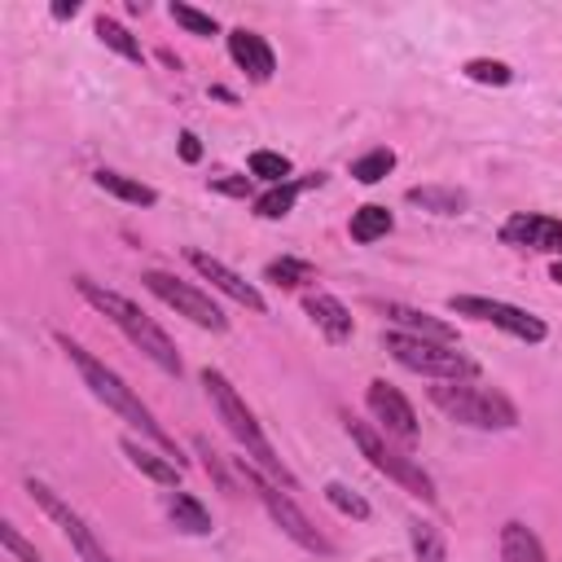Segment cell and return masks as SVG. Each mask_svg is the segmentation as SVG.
Here are the masks:
<instances>
[{
    "label": "cell",
    "mask_w": 562,
    "mask_h": 562,
    "mask_svg": "<svg viewBox=\"0 0 562 562\" xmlns=\"http://www.w3.org/2000/svg\"><path fill=\"white\" fill-rule=\"evenodd\" d=\"M57 347L66 351V360H70V364L79 369V378L88 382V391H92V395H97L101 404H110V408H114V413H119L123 422H132V426H136V430H140L145 439H154V443H158V448H162V452H167V457H171L176 465H184V457H180L176 439H171V435H167V430L158 426V417H154V413H149V408L140 404V395H136V391H132V386H127V382H123V378H119V373H114L110 364H101V360H97V356H92L88 347L70 342L66 334H57Z\"/></svg>",
    "instance_id": "1"
},
{
    "label": "cell",
    "mask_w": 562,
    "mask_h": 562,
    "mask_svg": "<svg viewBox=\"0 0 562 562\" xmlns=\"http://www.w3.org/2000/svg\"><path fill=\"white\" fill-rule=\"evenodd\" d=\"M75 290L101 312V316H110L119 329H123V338L140 351V356H149L162 373H171V378H180L184 373V364H180V351H176V342L127 299V294H119V290H110V285H97L92 277H75Z\"/></svg>",
    "instance_id": "2"
},
{
    "label": "cell",
    "mask_w": 562,
    "mask_h": 562,
    "mask_svg": "<svg viewBox=\"0 0 562 562\" xmlns=\"http://www.w3.org/2000/svg\"><path fill=\"white\" fill-rule=\"evenodd\" d=\"M202 386H206V395H211V404H215V413H220V422L228 426V435L246 448V457L268 474V479H277L285 492H294L299 483H294V474L281 465V457L272 452V443H268V435L259 430V422H255V413L246 408V400L237 395V386L220 373V369H202Z\"/></svg>",
    "instance_id": "3"
},
{
    "label": "cell",
    "mask_w": 562,
    "mask_h": 562,
    "mask_svg": "<svg viewBox=\"0 0 562 562\" xmlns=\"http://www.w3.org/2000/svg\"><path fill=\"white\" fill-rule=\"evenodd\" d=\"M435 408H443L452 422L474 426V430H514L518 426V408L509 395H501L496 386H474V382H435L430 386Z\"/></svg>",
    "instance_id": "4"
},
{
    "label": "cell",
    "mask_w": 562,
    "mask_h": 562,
    "mask_svg": "<svg viewBox=\"0 0 562 562\" xmlns=\"http://www.w3.org/2000/svg\"><path fill=\"white\" fill-rule=\"evenodd\" d=\"M382 347H386L404 369L426 373V378H435V382H465V378L479 373V364H474L465 351L448 347V342H430V338H413V334H382Z\"/></svg>",
    "instance_id": "5"
},
{
    "label": "cell",
    "mask_w": 562,
    "mask_h": 562,
    "mask_svg": "<svg viewBox=\"0 0 562 562\" xmlns=\"http://www.w3.org/2000/svg\"><path fill=\"white\" fill-rule=\"evenodd\" d=\"M241 474H246V483L255 487V496L263 501L268 518H272V522H277V527H281V531H285V536L299 544V549L321 553V558H329V553H334V544H329V540H325V536L312 527V518H307V514H303V509L290 501V492H281V483H277V479H268V474H263L255 461H246V457H241Z\"/></svg>",
    "instance_id": "6"
},
{
    "label": "cell",
    "mask_w": 562,
    "mask_h": 562,
    "mask_svg": "<svg viewBox=\"0 0 562 562\" xmlns=\"http://www.w3.org/2000/svg\"><path fill=\"white\" fill-rule=\"evenodd\" d=\"M347 435H351V443L360 448V457L373 465V470H382L386 479H395L408 496H417V501H435L439 492H435V479L413 461V457H404L400 448H391L369 422H347Z\"/></svg>",
    "instance_id": "7"
},
{
    "label": "cell",
    "mask_w": 562,
    "mask_h": 562,
    "mask_svg": "<svg viewBox=\"0 0 562 562\" xmlns=\"http://www.w3.org/2000/svg\"><path fill=\"white\" fill-rule=\"evenodd\" d=\"M145 281V290L154 294V299H162L167 307H176L180 316H189L193 325H202V329H211V334H224L228 329V316L211 303V294H202L198 285H189V281H180V277H171V272H145L140 277Z\"/></svg>",
    "instance_id": "8"
},
{
    "label": "cell",
    "mask_w": 562,
    "mask_h": 562,
    "mask_svg": "<svg viewBox=\"0 0 562 562\" xmlns=\"http://www.w3.org/2000/svg\"><path fill=\"white\" fill-rule=\"evenodd\" d=\"M26 492H31V501H35V505L57 522V531L70 540V549H75L83 562H114V558L105 553V544L92 536V527L83 522V514H79L75 505H66V501L44 483V479H26Z\"/></svg>",
    "instance_id": "9"
},
{
    "label": "cell",
    "mask_w": 562,
    "mask_h": 562,
    "mask_svg": "<svg viewBox=\"0 0 562 562\" xmlns=\"http://www.w3.org/2000/svg\"><path fill=\"white\" fill-rule=\"evenodd\" d=\"M448 307H452L457 316H474V321H483V325H496V329H505V334H514V338H522V342H544V334H549V325H544L540 316H531V312H522V307H514V303H501V299L452 294Z\"/></svg>",
    "instance_id": "10"
},
{
    "label": "cell",
    "mask_w": 562,
    "mask_h": 562,
    "mask_svg": "<svg viewBox=\"0 0 562 562\" xmlns=\"http://www.w3.org/2000/svg\"><path fill=\"white\" fill-rule=\"evenodd\" d=\"M364 404H369L373 422H378L391 439H400V443H413V439H417V413H413V404H408L391 382H382V378L369 382Z\"/></svg>",
    "instance_id": "11"
},
{
    "label": "cell",
    "mask_w": 562,
    "mask_h": 562,
    "mask_svg": "<svg viewBox=\"0 0 562 562\" xmlns=\"http://www.w3.org/2000/svg\"><path fill=\"white\" fill-rule=\"evenodd\" d=\"M501 241L518 250H544L562 259V220L540 215V211H518L501 224Z\"/></svg>",
    "instance_id": "12"
},
{
    "label": "cell",
    "mask_w": 562,
    "mask_h": 562,
    "mask_svg": "<svg viewBox=\"0 0 562 562\" xmlns=\"http://www.w3.org/2000/svg\"><path fill=\"white\" fill-rule=\"evenodd\" d=\"M184 259L198 268V277H206V281H211L220 294H228L233 303H241V307H250V312H263V307H268L263 294H259L250 281H241L224 259H215V255H206V250H189Z\"/></svg>",
    "instance_id": "13"
},
{
    "label": "cell",
    "mask_w": 562,
    "mask_h": 562,
    "mask_svg": "<svg viewBox=\"0 0 562 562\" xmlns=\"http://www.w3.org/2000/svg\"><path fill=\"white\" fill-rule=\"evenodd\" d=\"M228 57H233L237 70H246V79H255V83H268L272 70H277V53L268 48V40H263L259 31H246V26L228 31Z\"/></svg>",
    "instance_id": "14"
},
{
    "label": "cell",
    "mask_w": 562,
    "mask_h": 562,
    "mask_svg": "<svg viewBox=\"0 0 562 562\" xmlns=\"http://www.w3.org/2000/svg\"><path fill=\"white\" fill-rule=\"evenodd\" d=\"M303 312L312 316V325L329 338V342H347L351 338V312L329 294V290H303Z\"/></svg>",
    "instance_id": "15"
},
{
    "label": "cell",
    "mask_w": 562,
    "mask_h": 562,
    "mask_svg": "<svg viewBox=\"0 0 562 562\" xmlns=\"http://www.w3.org/2000/svg\"><path fill=\"white\" fill-rule=\"evenodd\" d=\"M382 312H386L395 325H404L413 338H430V342L457 347V329H452L448 321H435L430 312H417V307H404V303H382Z\"/></svg>",
    "instance_id": "16"
},
{
    "label": "cell",
    "mask_w": 562,
    "mask_h": 562,
    "mask_svg": "<svg viewBox=\"0 0 562 562\" xmlns=\"http://www.w3.org/2000/svg\"><path fill=\"white\" fill-rule=\"evenodd\" d=\"M123 457H127L145 479H154V483H162V487H176V483H180V465H176L167 452H154V448L136 443L132 435L123 439Z\"/></svg>",
    "instance_id": "17"
},
{
    "label": "cell",
    "mask_w": 562,
    "mask_h": 562,
    "mask_svg": "<svg viewBox=\"0 0 562 562\" xmlns=\"http://www.w3.org/2000/svg\"><path fill=\"white\" fill-rule=\"evenodd\" d=\"M408 202L422 211H435V215H461L470 206V193L457 184H417V189H408Z\"/></svg>",
    "instance_id": "18"
},
{
    "label": "cell",
    "mask_w": 562,
    "mask_h": 562,
    "mask_svg": "<svg viewBox=\"0 0 562 562\" xmlns=\"http://www.w3.org/2000/svg\"><path fill=\"white\" fill-rule=\"evenodd\" d=\"M167 514H171L176 531H184V536H211V531H215L206 505H202L198 496H189V492H171V496H167Z\"/></svg>",
    "instance_id": "19"
},
{
    "label": "cell",
    "mask_w": 562,
    "mask_h": 562,
    "mask_svg": "<svg viewBox=\"0 0 562 562\" xmlns=\"http://www.w3.org/2000/svg\"><path fill=\"white\" fill-rule=\"evenodd\" d=\"M501 562H549L540 536L522 522H505L501 527Z\"/></svg>",
    "instance_id": "20"
},
{
    "label": "cell",
    "mask_w": 562,
    "mask_h": 562,
    "mask_svg": "<svg viewBox=\"0 0 562 562\" xmlns=\"http://www.w3.org/2000/svg\"><path fill=\"white\" fill-rule=\"evenodd\" d=\"M92 180H97V189H105V193H114V198H123V202H132V206H154V202H158V193H154L149 184H140V180H132V176H123V171L101 167Z\"/></svg>",
    "instance_id": "21"
},
{
    "label": "cell",
    "mask_w": 562,
    "mask_h": 562,
    "mask_svg": "<svg viewBox=\"0 0 562 562\" xmlns=\"http://www.w3.org/2000/svg\"><path fill=\"white\" fill-rule=\"evenodd\" d=\"M307 184H321V176H312V180H303V184H294V180L272 184L268 193H259V198H255V215H263V220H281V215H290V206H294L299 189H307Z\"/></svg>",
    "instance_id": "22"
},
{
    "label": "cell",
    "mask_w": 562,
    "mask_h": 562,
    "mask_svg": "<svg viewBox=\"0 0 562 562\" xmlns=\"http://www.w3.org/2000/svg\"><path fill=\"white\" fill-rule=\"evenodd\" d=\"M391 224H395L391 211L378 206V202H369V206H356V211H351V224H347V228H351L356 241H378V237L391 233Z\"/></svg>",
    "instance_id": "23"
},
{
    "label": "cell",
    "mask_w": 562,
    "mask_h": 562,
    "mask_svg": "<svg viewBox=\"0 0 562 562\" xmlns=\"http://www.w3.org/2000/svg\"><path fill=\"white\" fill-rule=\"evenodd\" d=\"M408 540H413L417 562H448V544H443V536H439L435 522L413 518V522H408Z\"/></svg>",
    "instance_id": "24"
},
{
    "label": "cell",
    "mask_w": 562,
    "mask_h": 562,
    "mask_svg": "<svg viewBox=\"0 0 562 562\" xmlns=\"http://www.w3.org/2000/svg\"><path fill=\"white\" fill-rule=\"evenodd\" d=\"M97 40L105 44V48H114L119 57H127V61H140L145 53H140V44H136V35L123 26V22H114V18H97Z\"/></svg>",
    "instance_id": "25"
},
{
    "label": "cell",
    "mask_w": 562,
    "mask_h": 562,
    "mask_svg": "<svg viewBox=\"0 0 562 562\" xmlns=\"http://www.w3.org/2000/svg\"><path fill=\"white\" fill-rule=\"evenodd\" d=\"M263 277H268L272 285H281V290H299L303 281H316V272H312V263H307V259H290V255H281V259H272V263L263 268Z\"/></svg>",
    "instance_id": "26"
},
{
    "label": "cell",
    "mask_w": 562,
    "mask_h": 562,
    "mask_svg": "<svg viewBox=\"0 0 562 562\" xmlns=\"http://www.w3.org/2000/svg\"><path fill=\"white\" fill-rule=\"evenodd\" d=\"M461 70H465V79H474V83H492V88H505V83L514 79V70H509L505 61H492V57H470Z\"/></svg>",
    "instance_id": "27"
},
{
    "label": "cell",
    "mask_w": 562,
    "mask_h": 562,
    "mask_svg": "<svg viewBox=\"0 0 562 562\" xmlns=\"http://www.w3.org/2000/svg\"><path fill=\"white\" fill-rule=\"evenodd\" d=\"M250 176H259V180H268V184H285L290 158H285V154H272V149H255V154H250Z\"/></svg>",
    "instance_id": "28"
},
{
    "label": "cell",
    "mask_w": 562,
    "mask_h": 562,
    "mask_svg": "<svg viewBox=\"0 0 562 562\" xmlns=\"http://www.w3.org/2000/svg\"><path fill=\"white\" fill-rule=\"evenodd\" d=\"M391 167H395V154H391V149H369L364 158H356V162H351V176H356L360 184H378Z\"/></svg>",
    "instance_id": "29"
},
{
    "label": "cell",
    "mask_w": 562,
    "mask_h": 562,
    "mask_svg": "<svg viewBox=\"0 0 562 562\" xmlns=\"http://www.w3.org/2000/svg\"><path fill=\"white\" fill-rule=\"evenodd\" d=\"M325 501H329L338 514H347V518H369V501H364L360 492L342 487V483H325Z\"/></svg>",
    "instance_id": "30"
},
{
    "label": "cell",
    "mask_w": 562,
    "mask_h": 562,
    "mask_svg": "<svg viewBox=\"0 0 562 562\" xmlns=\"http://www.w3.org/2000/svg\"><path fill=\"white\" fill-rule=\"evenodd\" d=\"M171 18H176V22H180V26L189 31V35H215V31H220L211 13H198L193 4H180V0L171 4Z\"/></svg>",
    "instance_id": "31"
},
{
    "label": "cell",
    "mask_w": 562,
    "mask_h": 562,
    "mask_svg": "<svg viewBox=\"0 0 562 562\" xmlns=\"http://www.w3.org/2000/svg\"><path fill=\"white\" fill-rule=\"evenodd\" d=\"M0 540H4L9 558H18V562H40V553L18 536V527H13V522H0Z\"/></svg>",
    "instance_id": "32"
},
{
    "label": "cell",
    "mask_w": 562,
    "mask_h": 562,
    "mask_svg": "<svg viewBox=\"0 0 562 562\" xmlns=\"http://www.w3.org/2000/svg\"><path fill=\"white\" fill-rule=\"evenodd\" d=\"M193 443H198V452H202V465H206V474H215V483L228 492V487H233V479L224 474V461L211 452V443H206V439H193Z\"/></svg>",
    "instance_id": "33"
},
{
    "label": "cell",
    "mask_w": 562,
    "mask_h": 562,
    "mask_svg": "<svg viewBox=\"0 0 562 562\" xmlns=\"http://www.w3.org/2000/svg\"><path fill=\"white\" fill-rule=\"evenodd\" d=\"M211 189L215 193H228V198H246L250 193V176H215Z\"/></svg>",
    "instance_id": "34"
},
{
    "label": "cell",
    "mask_w": 562,
    "mask_h": 562,
    "mask_svg": "<svg viewBox=\"0 0 562 562\" xmlns=\"http://www.w3.org/2000/svg\"><path fill=\"white\" fill-rule=\"evenodd\" d=\"M180 158H184V162H198V158H202V145H198L193 132H180Z\"/></svg>",
    "instance_id": "35"
},
{
    "label": "cell",
    "mask_w": 562,
    "mask_h": 562,
    "mask_svg": "<svg viewBox=\"0 0 562 562\" xmlns=\"http://www.w3.org/2000/svg\"><path fill=\"white\" fill-rule=\"evenodd\" d=\"M79 13V4L70 0V4H53V18H75Z\"/></svg>",
    "instance_id": "36"
},
{
    "label": "cell",
    "mask_w": 562,
    "mask_h": 562,
    "mask_svg": "<svg viewBox=\"0 0 562 562\" xmlns=\"http://www.w3.org/2000/svg\"><path fill=\"white\" fill-rule=\"evenodd\" d=\"M553 281H558V285H562V259H558V263H553Z\"/></svg>",
    "instance_id": "37"
}]
</instances>
